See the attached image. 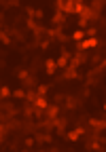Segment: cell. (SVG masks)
Wrapping results in <instances>:
<instances>
[{
	"label": "cell",
	"mask_w": 106,
	"mask_h": 152,
	"mask_svg": "<svg viewBox=\"0 0 106 152\" xmlns=\"http://www.w3.org/2000/svg\"><path fill=\"white\" fill-rule=\"evenodd\" d=\"M100 47V38L98 36H87L83 40L77 42V51H89V49H98Z\"/></svg>",
	"instance_id": "6da1fadb"
},
{
	"label": "cell",
	"mask_w": 106,
	"mask_h": 152,
	"mask_svg": "<svg viewBox=\"0 0 106 152\" xmlns=\"http://www.w3.org/2000/svg\"><path fill=\"white\" fill-rule=\"evenodd\" d=\"M85 133H87V127H85V125H79V127L70 129V131H64V140H68V142H79Z\"/></svg>",
	"instance_id": "7a4b0ae2"
},
{
	"label": "cell",
	"mask_w": 106,
	"mask_h": 152,
	"mask_svg": "<svg viewBox=\"0 0 106 152\" xmlns=\"http://www.w3.org/2000/svg\"><path fill=\"white\" fill-rule=\"evenodd\" d=\"M87 61H89V55H87V51H77V53L70 55V64H68V66H72V68L79 70V66H83V64H87Z\"/></svg>",
	"instance_id": "3957f363"
},
{
	"label": "cell",
	"mask_w": 106,
	"mask_h": 152,
	"mask_svg": "<svg viewBox=\"0 0 106 152\" xmlns=\"http://www.w3.org/2000/svg\"><path fill=\"white\" fill-rule=\"evenodd\" d=\"M104 148H106V146H104V137H100L98 133L91 137L89 144H85V150H98V152H104Z\"/></svg>",
	"instance_id": "277c9868"
},
{
	"label": "cell",
	"mask_w": 106,
	"mask_h": 152,
	"mask_svg": "<svg viewBox=\"0 0 106 152\" xmlns=\"http://www.w3.org/2000/svg\"><path fill=\"white\" fill-rule=\"evenodd\" d=\"M60 114H62V108L57 104H49L45 108V121H53V118H57Z\"/></svg>",
	"instance_id": "5b68a950"
},
{
	"label": "cell",
	"mask_w": 106,
	"mask_h": 152,
	"mask_svg": "<svg viewBox=\"0 0 106 152\" xmlns=\"http://www.w3.org/2000/svg\"><path fill=\"white\" fill-rule=\"evenodd\" d=\"M87 127H91L96 133H100L106 129V121H104V116L102 118H87Z\"/></svg>",
	"instance_id": "8992f818"
},
{
	"label": "cell",
	"mask_w": 106,
	"mask_h": 152,
	"mask_svg": "<svg viewBox=\"0 0 106 152\" xmlns=\"http://www.w3.org/2000/svg\"><path fill=\"white\" fill-rule=\"evenodd\" d=\"M34 140H36V144H53V135H51V131L40 133V131L36 129V131H34Z\"/></svg>",
	"instance_id": "52a82bcc"
},
{
	"label": "cell",
	"mask_w": 106,
	"mask_h": 152,
	"mask_svg": "<svg viewBox=\"0 0 106 152\" xmlns=\"http://www.w3.org/2000/svg\"><path fill=\"white\" fill-rule=\"evenodd\" d=\"M62 78H64V80H79V78H83V76L79 74L77 68L68 66V68H64V76H62Z\"/></svg>",
	"instance_id": "ba28073f"
},
{
	"label": "cell",
	"mask_w": 106,
	"mask_h": 152,
	"mask_svg": "<svg viewBox=\"0 0 106 152\" xmlns=\"http://www.w3.org/2000/svg\"><path fill=\"white\" fill-rule=\"evenodd\" d=\"M64 102H66V110H77V108H79V99L72 97V95H66Z\"/></svg>",
	"instance_id": "9c48e42d"
},
{
	"label": "cell",
	"mask_w": 106,
	"mask_h": 152,
	"mask_svg": "<svg viewBox=\"0 0 106 152\" xmlns=\"http://www.w3.org/2000/svg\"><path fill=\"white\" fill-rule=\"evenodd\" d=\"M55 70H57L55 59H47V61H45V72H47L49 76H53V74H55Z\"/></svg>",
	"instance_id": "30bf717a"
},
{
	"label": "cell",
	"mask_w": 106,
	"mask_h": 152,
	"mask_svg": "<svg viewBox=\"0 0 106 152\" xmlns=\"http://www.w3.org/2000/svg\"><path fill=\"white\" fill-rule=\"evenodd\" d=\"M0 45H4V47H9V45H13V38L9 36V32L2 28L0 30Z\"/></svg>",
	"instance_id": "8fae6325"
},
{
	"label": "cell",
	"mask_w": 106,
	"mask_h": 152,
	"mask_svg": "<svg viewBox=\"0 0 106 152\" xmlns=\"http://www.w3.org/2000/svg\"><path fill=\"white\" fill-rule=\"evenodd\" d=\"M11 97H13V99H19V102H26V89L19 87V89L11 91Z\"/></svg>",
	"instance_id": "7c38bea8"
},
{
	"label": "cell",
	"mask_w": 106,
	"mask_h": 152,
	"mask_svg": "<svg viewBox=\"0 0 106 152\" xmlns=\"http://www.w3.org/2000/svg\"><path fill=\"white\" fill-rule=\"evenodd\" d=\"M87 2H83V0H74V7H72V15H81L85 11Z\"/></svg>",
	"instance_id": "4fadbf2b"
},
{
	"label": "cell",
	"mask_w": 106,
	"mask_h": 152,
	"mask_svg": "<svg viewBox=\"0 0 106 152\" xmlns=\"http://www.w3.org/2000/svg\"><path fill=\"white\" fill-rule=\"evenodd\" d=\"M15 76L24 83V80L28 78V76H32V72H30V70H26V68H19V70H15Z\"/></svg>",
	"instance_id": "5bb4252c"
},
{
	"label": "cell",
	"mask_w": 106,
	"mask_h": 152,
	"mask_svg": "<svg viewBox=\"0 0 106 152\" xmlns=\"http://www.w3.org/2000/svg\"><path fill=\"white\" fill-rule=\"evenodd\" d=\"M34 106H36V108H40V110H45V108L49 106V102H47V97H45V95H38V97L34 99Z\"/></svg>",
	"instance_id": "9a60e30c"
},
{
	"label": "cell",
	"mask_w": 106,
	"mask_h": 152,
	"mask_svg": "<svg viewBox=\"0 0 106 152\" xmlns=\"http://www.w3.org/2000/svg\"><path fill=\"white\" fill-rule=\"evenodd\" d=\"M36 89H26V104H34V99H36Z\"/></svg>",
	"instance_id": "2e32d148"
},
{
	"label": "cell",
	"mask_w": 106,
	"mask_h": 152,
	"mask_svg": "<svg viewBox=\"0 0 106 152\" xmlns=\"http://www.w3.org/2000/svg\"><path fill=\"white\" fill-rule=\"evenodd\" d=\"M11 97V89L7 87V85H2L0 87V102H4V99H9Z\"/></svg>",
	"instance_id": "e0dca14e"
},
{
	"label": "cell",
	"mask_w": 106,
	"mask_h": 152,
	"mask_svg": "<svg viewBox=\"0 0 106 152\" xmlns=\"http://www.w3.org/2000/svg\"><path fill=\"white\" fill-rule=\"evenodd\" d=\"M34 146H36V140H34V135H26V140H24V148L30 150V148H34Z\"/></svg>",
	"instance_id": "ac0fdd59"
},
{
	"label": "cell",
	"mask_w": 106,
	"mask_h": 152,
	"mask_svg": "<svg viewBox=\"0 0 106 152\" xmlns=\"http://www.w3.org/2000/svg\"><path fill=\"white\" fill-rule=\"evenodd\" d=\"M70 38H72V40H83V38H85V30H74L72 34H70Z\"/></svg>",
	"instance_id": "d6986e66"
},
{
	"label": "cell",
	"mask_w": 106,
	"mask_h": 152,
	"mask_svg": "<svg viewBox=\"0 0 106 152\" xmlns=\"http://www.w3.org/2000/svg\"><path fill=\"white\" fill-rule=\"evenodd\" d=\"M49 89H51V85H38L36 87V95H45V97H47Z\"/></svg>",
	"instance_id": "ffe728a7"
},
{
	"label": "cell",
	"mask_w": 106,
	"mask_h": 152,
	"mask_svg": "<svg viewBox=\"0 0 106 152\" xmlns=\"http://www.w3.org/2000/svg\"><path fill=\"white\" fill-rule=\"evenodd\" d=\"M81 93H83V97H85V99H87V97H89V95H91V87H87V85H85V87H83V91H81Z\"/></svg>",
	"instance_id": "44dd1931"
},
{
	"label": "cell",
	"mask_w": 106,
	"mask_h": 152,
	"mask_svg": "<svg viewBox=\"0 0 106 152\" xmlns=\"http://www.w3.org/2000/svg\"><path fill=\"white\" fill-rule=\"evenodd\" d=\"M96 34H98L96 28H87V30H85V38H87V36H96Z\"/></svg>",
	"instance_id": "7402d4cb"
},
{
	"label": "cell",
	"mask_w": 106,
	"mask_h": 152,
	"mask_svg": "<svg viewBox=\"0 0 106 152\" xmlns=\"http://www.w3.org/2000/svg\"><path fill=\"white\" fill-rule=\"evenodd\" d=\"M102 59H104V57H102V55H96V57H91V59H89V61H91V64H96V66H98V64H100V61H102Z\"/></svg>",
	"instance_id": "603a6c76"
}]
</instances>
